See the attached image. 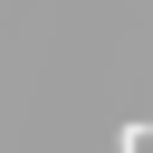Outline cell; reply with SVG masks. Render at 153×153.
<instances>
[{
	"instance_id": "obj_1",
	"label": "cell",
	"mask_w": 153,
	"mask_h": 153,
	"mask_svg": "<svg viewBox=\"0 0 153 153\" xmlns=\"http://www.w3.org/2000/svg\"><path fill=\"white\" fill-rule=\"evenodd\" d=\"M115 153H153V134H143V124H124V134H115Z\"/></svg>"
}]
</instances>
